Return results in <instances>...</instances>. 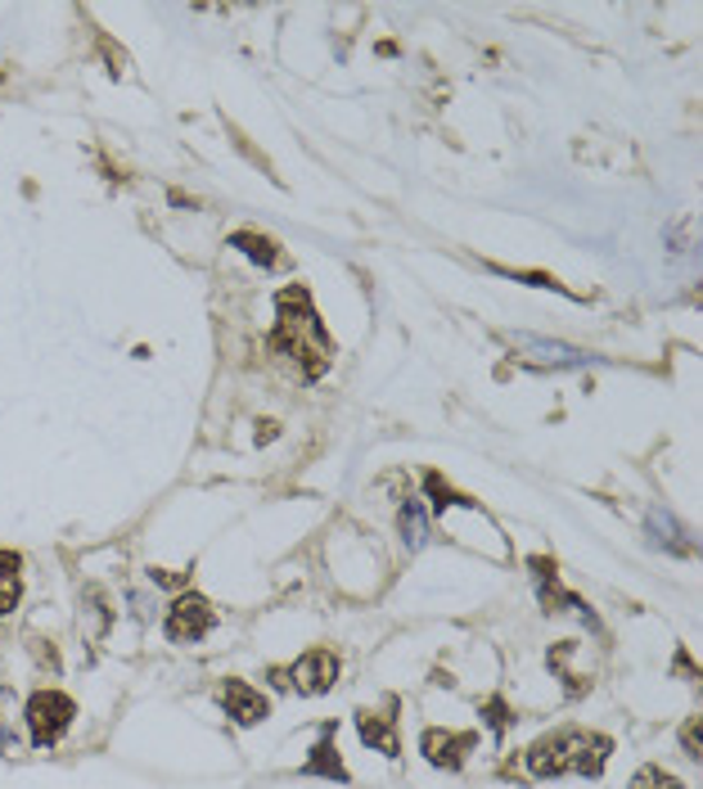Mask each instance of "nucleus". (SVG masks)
<instances>
[{
    "instance_id": "13",
    "label": "nucleus",
    "mask_w": 703,
    "mask_h": 789,
    "mask_svg": "<svg viewBox=\"0 0 703 789\" xmlns=\"http://www.w3.org/2000/svg\"><path fill=\"white\" fill-rule=\"evenodd\" d=\"M632 789H685V785L672 771H663V767H641L636 780H632Z\"/></svg>"
},
{
    "instance_id": "5",
    "label": "nucleus",
    "mask_w": 703,
    "mask_h": 789,
    "mask_svg": "<svg viewBox=\"0 0 703 789\" xmlns=\"http://www.w3.org/2000/svg\"><path fill=\"white\" fill-rule=\"evenodd\" d=\"M338 681V654L334 650H307L294 668H289V686L303 694H325Z\"/></svg>"
},
{
    "instance_id": "14",
    "label": "nucleus",
    "mask_w": 703,
    "mask_h": 789,
    "mask_svg": "<svg viewBox=\"0 0 703 789\" xmlns=\"http://www.w3.org/2000/svg\"><path fill=\"white\" fill-rule=\"evenodd\" d=\"M428 492H433V510H437V514H443L447 505H469L465 496H456V492H452L443 479H437V474H428Z\"/></svg>"
},
{
    "instance_id": "1",
    "label": "nucleus",
    "mask_w": 703,
    "mask_h": 789,
    "mask_svg": "<svg viewBox=\"0 0 703 789\" xmlns=\"http://www.w3.org/2000/svg\"><path fill=\"white\" fill-rule=\"evenodd\" d=\"M608 740L604 736H582V731H555V736H542L533 749H527V771L537 780H551V776H564V771H577V776H600L604 771V758H608Z\"/></svg>"
},
{
    "instance_id": "16",
    "label": "nucleus",
    "mask_w": 703,
    "mask_h": 789,
    "mask_svg": "<svg viewBox=\"0 0 703 789\" xmlns=\"http://www.w3.org/2000/svg\"><path fill=\"white\" fill-rule=\"evenodd\" d=\"M487 713H492V727H496V731H501V727H505V722H509V718H505V709H501V704H487Z\"/></svg>"
},
{
    "instance_id": "10",
    "label": "nucleus",
    "mask_w": 703,
    "mask_h": 789,
    "mask_svg": "<svg viewBox=\"0 0 703 789\" xmlns=\"http://www.w3.org/2000/svg\"><path fill=\"white\" fill-rule=\"evenodd\" d=\"M19 569L23 560L14 551H0V613H10L19 600Z\"/></svg>"
},
{
    "instance_id": "15",
    "label": "nucleus",
    "mask_w": 703,
    "mask_h": 789,
    "mask_svg": "<svg viewBox=\"0 0 703 789\" xmlns=\"http://www.w3.org/2000/svg\"><path fill=\"white\" fill-rule=\"evenodd\" d=\"M681 740H685V753H690V758H699V753H703V731H699V718H690V722H685Z\"/></svg>"
},
{
    "instance_id": "12",
    "label": "nucleus",
    "mask_w": 703,
    "mask_h": 789,
    "mask_svg": "<svg viewBox=\"0 0 703 789\" xmlns=\"http://www.w3.org/2000/svg\"><path fill=\"white\" fill-rule=\"evenodd\" d=\"M230 244H239L253 262H257V267H276V262H280V253H276V244L267 239V235H253V230H239Z\"/></svg>"
},
{
    "instance_id": "6",
    "label": "nucleus",
    "mask_w": 703,
    "mask_h": 789,
    "mask_svg": "<svg viewBox=\"0 0 703 789\" xmlns=\"http://www.w3.org/2000/svg\"><path fill=\"white\" fill-rule=\"evenodd\" d=\"M221 709L239 722V727H257L261 718L271 713V704H267V694L261 690H253L248 681H226V690H221Z\"/></svg>"
},
{
    "instance_id": "3",
    "label": "nucleus",
    "mask_w": 703,
    "mask_h": 789,
    "mask_svg": "<svg viewBox=\"0 0 703 789\" xmlns=\"http://www.w3.org/2000/svg\"><path fill=\"white\" fill-rule=\"evenodd\" d=\"M77 718V704L63 694V690H37L28 699V731H32V744L37 749H50Z\"/></svg>"
},
{
    "instance_id": "8",
    "label": "nucleus",
    "mask_w": 703,
    "mask_h": 789,
    "mask_svg": "<svg viewBox=\"0 0 703 789\" xmlns=\"http://www.w3.org/2000/svg\"><path fill=\"white\" fill-rule=\"evenodd\" d=\"M397 699H393V704H388V713H357V731H362V740L370 744V749H379V753H388V758H397Z\"/></svg>"
},
{
    "instance_id": "2",
    "label": "nucleus",
    "mask_w": 703,
    "mask_h": 789,
    "mask_svg": "<svg viewBox=\"0 0 703 789\" xmlns=\"http://www.w3.org/2000/svg\"><path fill=\"white\" fill-rule=\"evenodd\" d=\"M276 312H280V325H276L271 343L280 347V353H289L294 362L311 357V375H320L325 362H329V334H325V325L316 320L307 289H285V294L276 298Z\"/></svg>"
},
{
    "instance_id": "4",
    "label": "nucleus",
    "mask_w": 703,
    "mask_h": 789,
    "mask_svg": "<svg viewBox=\"0 0 703 789\" xmlns=\"http://www.w3.org/2000/svg\"><path fill=\"white\" fill-rule=\"evenodd\" d=\"M212 628H217V613H212L208 595H199V591H186L181 600L167 609V623H162L167 641H176V645H195V641H204Z\"/></svg>"
},
{
    "instance_id": "9",
    "label": "nucleus",
    "mask_w": 703,
    "mask_h": 789,
    "mask_svg": "<svg viewBox=\"0 0 703 789\" xmlns=\"http://www.w3.org/2000/svg\"><path fill=\"white\" fill-rule=\"evenodd\" d=\"M303 776H325V780H334V785H347V767H343V758H338L334 727L320 736V744H316V749H311V758L303 762Z\"/></svg>"
},
{
    "instance_id": "11",
    "label": "nucleus",
    "mask_w": 703,
    "mask_h": 789,
    "mask_svg": "<svg viewBox=\"0 0 703 789\" xmlns=\"http://www.w3.org/2000/svg\"><path fill=\"white\" fill-rule=\"evenodd\" d=\"M402 537H406L410 551H419V546L428 542V519H424V505H419V501H406V505H402Z\"/></svg>"
},
{
    "instance_id": "7",
    "label": "nucleus",
    "mask_w": 703,
    "mask_h": 789,
    "mask_svg": "<svg viewBox=\"0 0 703 789\" xmlns=\"http://www.w3.org/2000/svg\"><path fill=\"white\" fill-rule=\"evenodd\" d=\"M474 744H478V736H447V731H424V740H419L424 758L443 771H461V762Z\"/></svg>"
}]
</instances>
